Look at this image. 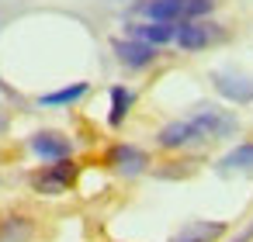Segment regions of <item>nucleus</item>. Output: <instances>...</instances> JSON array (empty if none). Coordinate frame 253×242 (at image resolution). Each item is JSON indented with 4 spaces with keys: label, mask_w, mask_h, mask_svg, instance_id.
Instances as JSON below:
<instances>
[{
    "label": "nucleus",
    "mask_w": 253,
    "mask_h": 242,
    "mask_svg": "<svg viewBox=\"0 0 253 242\" xmlns=\"http://www.w3.org/2000/svg\"><path fill=\"white\" fill-rule=\"evenodd\" d=\"M77 180V163L66 156V159H52V166L49 170H42V173H35V190L39 194H49V197H56V194H63V190H70V183Z\"/></svg>",
    "instance_id": "f257e3e1"
},
{
    "label": "nucleus",
    "mask_w": 253,
    "mask_h": 242,
    "mask_svg": "<svg viewBox=\"0 0 253 242\" xmlns=\"http://www.w3.org/2000/svg\"><path fill=\"white\" fill-rule=\"evenodd\" d=\"M191 118H194V125L201 128V135H205V138H229V135L239 128L236 114L218 111V107H198Z\"/></svg>",
    "instance_id": "f03ea898"
},
{
    "label": "nucleus",
    "mask_w": 253,
    "mask_h": 242,
    "mask_svg": "<svg viewBox=\"0 0 253 242\" xmlns=\"http://www.w3.org/2000/svg\"><path fill=\"white\" fill-rule=\"evenodd\" d=\"M111 49H115L118 63L128 69H146L156 63V45H149L142 38H118V42H111Z\"/></svg>",
    "instance_id": "7ed1b4c3"
},
{
    "label": "nucleus",
    "mask_w": 253,
    "mask_h": 242,
    "mask_svg": "<svg viewBox=\"0 0 253 242\" xmlns=\"http://www.w3.org/2000/svg\"><path fill=\"white\" fill-rule=\"evenodd\" d=\"M156 142H160L163 149H187V145H194V142H205V135H201V128L194 125V118H180V121L163 125L160 135H156Z\"/></svg>",
    "instance_id": "20e7f679"
},
{
    "label": "nucleus",
    "mask_w": 253,
    "mask_h": 242,
    "mask_svg": "<svg viewBox=\"0 0 253 242\" xmlns=\"http://www.w3.org/2000/svg\"><path fill=\"white\" fill-rule=\"evenodd\" d=\"M211 83H215V90H218L225 101H232V104H250V101H253V80L243 76V73L218 69V73H211Z\"/></svg>",
    "instance_id": "39448f33"
},
{
    "label": "nucleus",
    "mask_w": 253,
    "mask_h": 242,
    "mask_svg": "<svg viewBox=\"0 0 253 242\" xmlns=\"http://www.w3.org/2000/svg\"><path fill=\"white\" fill-rule=\"evenodd\" d=\"M108 166H111V170H118L122 176H139V173H146L149 156H146L139 145L122 142V145H111V152H108Z\"/></svg>",
    "instance_id": "423d86ee"
},
{
    "label": "nucleus",
    "mask_w": 253,
    "mask_h": 242,
    "mask_svg": "<svg viewBox=\"0 0 253 242\" xmlns=\"http://www.w3.org/2000/svg\"><path fill=\"white\" fill-rule=\"evenodd\" d=\"M173 42L184 49V52H198V49H208L211 42H215V32H211V25H205V21H184V25H177V35H173Z\"/></svg>",
    "instance_id": "0eeeda50"
},
{
    "label": "nucleus",
    "mask_w": 253,
    "mask_h": 242,
    "mask_svg": "<svg viewBox=\"0 0 253 242\" xmlns=\"http://www.w3.org/2000/svg\"><path fill=\"white\" fill-rule=\"evenodd\" d=\"M32 152L39 156V159H66L70 152H73V145H70V138L66 135H59V132H35L32 135Z\"/></svg>",
    "instance_id": "6e6552de"
},
{
    "label": "nucleus",
    "mask_w": 253,
    "mask_h": 242,
    "mask_svg": "<svg viewBox=\"0 0 253 242\" xmlns=\"http://www.w3.org/2000/svg\"><path fill=\"white\" fill-rule=\"evenodd\" d=\"M225 235V221H187L167 242H215Z\"/></svg>",
    "instance_id": "1a4fd4ad"
},
{
    "label": "nucleus",
    "mask_w": 253,
    "mask_h": 242,
    "mask_svg": "<svg viewBox=\"0 0 253 242\" xmlns=\"http://www.w3.org/2000/svg\"><path fill=\"white\" fill-rule=\"evenodd\" d=\"M128 32H132V38H142L149 45H167L177 35V21H146V25H132Z\"/></svg>",
    "instance_id": "9d476101"
},
{
    "label": "nucleus",
    "mask_w": 253,
    "mask_h": 242,
    "mask_svg": "<svg viewBox=\"0 0 253 242\" xmlns=\"http://www.w3.org/2000/svg\"><path fill=\"white\" fill-rule=\"evenodd\" d=\"M218 173H253V142H243L229 149L218 159Z\"/></svg>",
    "instance_id": "9b49d317"
},
{
    "label": "nucleus",
    "mask_w": 253,
    "mask_h": 242,
    "mask_svg": "<svg viewBox=\"0 0 253 242\" xmlns=\"http://www.w3.org/2000/svg\"><path fill=\"white\" fill-rule=\"evenodd\" d=\"M32 235H35V225L25 214H11L0 221V242H28Z\"/></svg>",
    "instance_id": "f8f14e48"
},
{
    "label": "nucleus",
    "mask_w": 253,
    "mask_h": 242,
    "mask_svg": "<svg viewBox=\"0 0 253 242\" xmlns=\"http://www.w3.org/2000/svg\"><path fill=\"white\" fill-rule=\"evenodd\" d=\"M142 14L149 21H180L184 18V0H146Z\"/></svg>",
    "instance_id": "ddd939ff"
},
{
    "label": "nucleus",
    "mask_w": 253,
    "mask_h": 242,
    "mask_svg": "<svg viewBox=\"0 0 253 242\" xmlns=\"http://www.w3.org/2000/svg\"><path fill=\"white\" fill-rule=\"evenodd\" d=\"M132 90H125V87H111V114H108V125H122L125 121V114H128V107H132Z\"/></svg>",
    "instance_id": "4468645a"
},
{
    "label": "nucleus",
    "mask_w": 253,
    "mask_h": 242,
    "mask_svg": "<svg viewBox=\"0 0 253 242\" xmlns=\"http://www.w3.org/2000/svg\"><path fill=\"white\" fill-rule=\"evenodd\" d=\"M87 90H90V83H73V87H63V90L45 94V97H42V104H49V107H59V104H77Z\"/></svg>",
    "instance_id": "2eb2a0df"
},
{
    "label": "nucleus",
    "mask_w": 253,
    "mask_h": 242,
    "mask_svg": "<svg viewBox=\"0 0 253 242\" xmlns=\"http://www.w3.org/2000/svg\"><path fill=\"white\" fill-rule=\"evenodd\" d=\"M211 7H215V0H184V18L187 21L205 18V14H211Z\"/></svg>",
    "instance_id": "dca6fc26"
},
{
    "label": "nucleus",
    "mask_w": 253,
    "mask_h": 242,
    "mask_svg": "<svg viewBox=\"0 0 253 242\" xmlns=\"http://www.w3.org/2000/svg\"><path fill=\"white\" fill-rule=\"evenodd\" d=\"M250 239H253V221H250V225H246V228H243L236 239H229V242H250Z\"/></svg>",
    "instance_id": "f3484780"
},
{
    "label": "nucleus",
    "mask_w": 253,
    "mask_h": 242,
    "mask_svg": "<svg viewBox=\"0 0 253 242\" xmlns=\"http://www.w3.org/2000/svg\"><path fill=\"white\" fill-rule=\"evenodd\" d=\"M0 87H4V80H0Z\"/></svg>",
    "instance_id": "a211bd4d"
}]
</instances>
